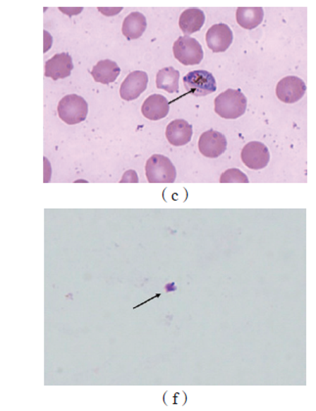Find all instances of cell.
<instances>
[{"instance_id": "cell-1", "label": "cell", "mask_w": 316, "mask_h": 411, "mask_svg": "<svg viewBox=\"0 0 316 411\" xmlns=\"http://www.w3.org/2000/svg\"><path fill=\"white\" fill-rule=\"evenodd\" d=\"M247 97L240 90H227L214 99V111L226 120H234L244 115Z\"/></svg>"}, {"instance_id": "cell-2", "label": "cell", "mask_w": 316, "mask_h": 411, "mask_svg": "<svg viewBox=\"0 0 316 411\" xmlns=\"http://www.w3.org/2000/svg\"><path fill=\"white\" fill-rule=\"evenodd\" d=\"M145 169L146 177L151 184H169L176 181V167L164 155L151 156L146 163Z\"/></svg>"}, {"instance_id": "cell-3", "label": "cell", "mask_w": 316, "mask_h": 411, "mask_svg": "<svg viewBox=\"0 0 316 411\" xmlns=\"http://www.w3.org/2000/svg\"><path fill=\"white\" fill-rule=\"evenodd\" d=\"M57 110L61 120L68 124H77L87 119L88 104L82 96L70 95L61 99Z\"/></svg>"}, {"instance_id": "cell-4", "label": "cell", "mask_w": 316, "mask_h": 411, "mask_svg": "<svg viewBox=\"0 0 316 411\" xmlns=\"http://www.w3.org/2000/svg\"><path fill=\"white\" fill-rule=\"evenodd\" d=\"M174 55L182 65H198L204 58V50L196 39L184 35L176 40L174 44Z\"/></svg>"}, {"instance_id": "cell-5", "label": "cell", "mask_w": 316, "mask_h": 411, "mask_svg": "<svg viewBox=\"0 0 316 411\" xmlns=\"http://www.w3.org/2000/svg\"><path fill=\"white\" fill-rule=\"evenodd\" d=\"M183 83L187 93L197 97L212 95L217 91L216 78L207 71H192L184 76Z\"/></svg>"}, {"instance_id": "cell-6", "label": "cell", "mask_w": 316, "mask_h": 411, "mask_svg": "<svg viewBox=\"0 0 316 411\" xmlns=\"http://www.w3.org/2000/svg\"><path fill=\"white\" fill-rule=\"evenodd\" d=\"M241 159L245 166L249 169H255V171L265 169L269 163V148L262 142H249L242 149Z\"/></svg>"}, {"instance_id": "cell-7", "label": "cell", "mask_w": 316, "mask_h": 411, "mask_svg": "<svg viewBox=\"0 0 316 411\" xmlns=\"http://www.w3.org/2000/svg\"><path fill=\"white\" fill-rule=\"evenodd\" d=\"M307 85L302 78L289 76L282 78L276 86V95L282 102L293 104L298 102L305 96Z\"/></svg>"}, {"instance_id": "cell-8", "label": "cell", "mask_w": 316, "mask_h": 411, "mask_svg": "<svg viewBox=\"0 0 316 411\" xmlns=\"http://www.w3.org/2000/svg\"><path fill=\"white\" fill-rule=\"evenodd\" d=\"M199 150L207 158H217L226 151V137L217 131H205L200 136Z\"/></svg>"}, {"instance_id": "cell-9", "label": "cell", "mask_w": 316, "mask_h": 411, "mask_svg": "<svg viewBox=\"0 0 316 411\" xmlns=\"http://www.w3.org/2000/svg\"><path fill=\"white\" fill-rule=\"evenodd\" d=\"M148 81L147 73L143 72V71H135V72L130 73V75L121 83V97L126 101L135 100L147 88Z\"/></svg>"}, {"instance_id": "cell-10", "label": "cell", "mask_w": 316, "mask_h": 411, "mask_svg": "<svg viewBox=\"0 0 316 411\" xmlns=\"http://www.w3.org/2000/svg\"><path fill=\"white\" fill-rule=\"evenodd\" d=\"M206 42L212 52H226L233 42V32L226 24H216L207 32Z\"/></svg>"}, {"instance_id": "cell-11", "label": "cell", "mask_w": 316, "mask_h": 411, "mask_svg": "<svg viewBox=\"0 0 316 411\" xmlns=\"http://www.w3.org/2000/svg\"><path fill=\"white\" fill-rule=\"evenodd\" d=\"M74 68L72 57L68 53H59L45 62L44 76L54 81L70 77Z\"/></svg>"}, {"instance_id": "cell-12", "label": "cell", "mask_w": 316, "mask_h": 411, "mask_svg": "<svg viewBox=\"0 0 316 411\" xmlns=\"http://www.w3.org/2000/svg\"><path fill=\"white\" fill-rule=\"evenodd\" d=\"M141 112L148 120H162L169 115V103L168 99L162 95H152L144 101Z\"/></svg>"}, {"instance_id": "cell-13", "label": "cell", "mask_w": 316, "mask_h": 411, "mask_svg": "<svg viewBox=\"0 0 316 411\" xmlns=\"http://www.w3.org/2000/svg\"><path fill=\"white\" fill-rule=\"evenodd\" d=\"M193 128L186 120H174L166 126V136L174 146H184L190 142Z\"/></svg>"}, {"instance_id": "cell-14", "label": "cell", "mask_w": 316, "mask_h": 411, "mask_svg": "<svg viewBox=\"0 0 316 411\" xmlns=\"http://www.w3.org/2000/svg\"><path fill=\"white\" fill-rule=\"evenodd\" d=\"M120 73L121 68L119 67L117 63L109 59L99 61L91 72L95 82L103 83V85L115 82Z\"/></svg>"}, {"instance_id": "cell-15", "label": "cell", "mask_w": 316, "mask_h": 411, "mask_svg": "<svg viewBox=\"0 0 316 411\" xmlns=\"http://www.w3.org/2000/svg\"><path fill=\"white\" fill-rule=\"evenodd\" d=\"M205 21H206V17H205L203 10L190 8L182 12L178 24L182 32L189 37V35L201 30Z\"/></svg>"}, {"instance_id": "cell-16", "label": "cell", "mask_w": 316, "mask_h": 411, "mask_svg": "<svg viewBox=\"0 0 316 411\" xmlns=\"http://www.w3.org/2000/svg\"><path fill=\"white\" fill-rule=\"evenodd\" d=\"M147 28L146 18L140 12H133L126 18L123 23V35L128 40L139 39Z\"/></svg>"}, {"instance_id": "cell-17", "label": "cell", "mask_w": 316, "mask_h": 411, "mask_svg": "<svg viewBox=\"0 0 316 411\" xmlns=\"http://www.w3.org/2000/svg\"><path fill=\"white\" fill-rule=\"evenodd\" d=\"M264 16L262 7H239L236 12L237 23L246 30L256 29L264 21Z\"/></svg>"}, {"instance_id": "cell-18", "label": "cell", "mask_w": 316, "mask_h": 411, "mask_svg": "<svg viewBox=\"0 0 316 411\" xmlns=\"http://www.w3.org/2000/svg\"><path fill=\"white\" fill-rule=\"evenodd\" d=\"M179 77H181V73L174 67L162 68L157 73V88L159 90H166L169 93H178Z\"/></svg>"}, {"instance_id": "cell-19", "label": "cell", "mask_w": 316, "mask_h": 411, "mask_svg": "<svg viewBox=\"0 0 316 411\" xmlns=\"http://www.w3.org/2000/svg\"><path fill=\"white\" fill-rule=\"evenodd\" d=\"M219 182L224 184V182H245L248 184L249 179L246 174L238 169H229L221 174Z\"/></svg>"}, {"instance_id": "cell-20", "label": "cell", "mask_w": 316, "mask_h": 411, "mask_svg": "<svg viewBox=\"0 0 316 411\" xmlns=\"http://www.w3.org/2000/svg\"><path fill=\"white\" fill-rule=\"evenodd\" d=\"M181 394H179V393H176V394L173 395V400H174V405H178V402H179V395H181Z\"/></svg>"}]
</instances>
